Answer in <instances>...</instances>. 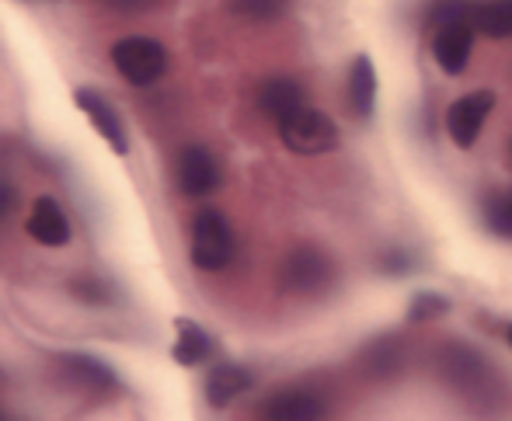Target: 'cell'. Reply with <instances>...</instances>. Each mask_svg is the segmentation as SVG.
Instances as JSON below:
<instances>
[{
  "instance_id": "83f0119b",
  "label": "cell",
  "mask_w": 512,
  "mask_h": 421,
  "mask_svg": "<svg viewBox=\"0 0 512 421\" xmlns=\"http://www.w3.org/2000/svg\"><path fill=\"white\" fill-rule=\"evenodd\" d=\"M509 150H512V143H509Z\"/></svg>"
},
{
  "instance_id": "8fae6325",
  "label": "cell",
  "mask_w": 512,
  "mask_h": 421,
  "mask_svg": "<svg viewBox=\"0 0 512 421\" xmlns=\"http://www.w3.org/2000/svg\"><path fill=\"white\" fill-rule=\"evenodd\" d=\"M377 63L370 53H359L345 74V105L356 122H370L377 112Z\"/></svg>"
},
{
  "instance_id": "5b68a950",
  "label": "cell",
  "mask_w": 512,
  "mask_h": 421,
  "mask_svg": "<svg viewBox=\"0 0 512 421\" xmlns=\"http://www.w3.org/2000/svg\"><path fill=\"white\" fill-rule=\"evenodd\" d=\"M265 421H328L331 394L314 380L286 383L262 404Z\"/></svg>"
},
{
  "instance_id": "cb8c5ba5",
  "label": "cell",
  "mask_w": 512,
  "mask_h": 421,
  "mask_svg": "<svg viewBox=\"0 0 512 421\" xmlns=\"http://www.w3.org/2000/svg\"><path fill=\"white\" fill-rule=\"evenodd\" d=\"M14 209H18V188H14L11 181L0 178V220H7Z\"/></svg>"
},
{
  "instance_id": "d4e9b609",
  "label": "cell",
  "mask_w": 512,
  "mask_h": 421,
  "mask_svg": "<svg viewBox=\"0 0 512 421\" xmlns=\"http://www.w3.org/2000/svg\"><path fill=\"white\" fill-rule=\"evenodd\" d=\"M506 341H509V345H512V324H509V328H506Z\"/></svg>"
},
{
  "instance_id": "30bf717a",
  "label": "cell",
  "mask_w": 512,
  "mask_h": 421,
  "mask_svg": "<svg viewBox=\"0 0 512 421\" xmlns=\"http://www.w3.org/2000/svg\"><path fill=\"white\" fill-rule=\"evenodd\" d=\"M474 39H478V28L474 25H446L429 32V46H432V60L443 74L460 77L471 63L474 53Z\"/></svg>"
},
{
  "instance_id": "4fadbf2b",
  "label": "cell",
  "mask_w": 512,
  "mask_h": 421,
  "mask_svg": "<svg viewBox=\"0 0 512 421\" xmlns=\"http://www.w3.org/2000/svg\"><path fill=\"white\" fill-rule=\"evenodd\" d=\"M220 164L206 147H185L178 157V188L189 199H206L220 188Z\"/></svg>"
},
{
  "instance_id": "52a82bcc",
  "label": "cell",
  "mask_w": 512,
  "mask_h": 421,
  "mask_svg": "<svg viewBox=\"0 0 512 421\" xmlns=\"http://www.w3.org/2000/svg\"><path fill=\"white\" fill-rule=\"evenodd\" d=\"M56 369H60V380L70 383L81 397L91 401H102V397L122 394V376L108 366L98 355H84V352H60L56 355Z\"/></svg>"
},
{
  "instance_id": "6da1fadb",
  "label": "cell",
  "mask_w": 512,
  "mask_h": 421,
  "mask_svg": "<svg viewBox=\"0 0 512 421\" xmlns=\"http://www.w3.org/2000/svg\"><path fill=\"white\" fill-rule=\"evenodd\" d=\"M436 373L460 401L471 408L488 411L506 404V387H502L495 366L478 352V348L464 345V341H446L436 355Z\"/></svg>"
},
{
  "instance_id": "7a4b0ae2",
  "label": "cell",
  "mask_w": 512,
  "mask_h": 421,
  "mask_svg": "<svg viewBox=\"0 0 512 421\" xmlns=\"http://www.w3.org/2000/svg\"><path fill=\"white\" fill-rule=\"evenodd\" d=\"M237 241L234 227L220 209H199L192 216V237H189V258L199 272H220L234 261Z\"/></svg>"
},
{
  "instance_id": "603a6c76",
  "label": "cell",
  "mask_w": 512,
  "mask_h": 421,
  "mask_svg": "<svg viewBox=\"0 0 512 421\" xmlns=\"http://www.w3.org/2000/svg\"><path fill=\"white\" fill-rule=\"evenodd\" d=\"M380 272L384 275H408V272H415V254H408L405 248H391L387 254H380Z\"/></svg>"
},
{
  "instance_id": "44dd1931",
  "label": "cell",
  "mask_w": 512,
  "mask_h": 421,
  "mask_svg": "<svg viewBox=\"0 0 512 421\" xmlns=\"http://www.w3.org/2000/svg\"><path fill=\"white\" fill-rule=\"evenodd\" d=\"M453 310V303L446 300L443 293H432V289H425V293H415L408 303V321L411 324H429V321H439V317H446Z\"/></svg>"
},
{
  "instance_id": "3957f363",
  "label": "cell",
  "mask_w": 512,
  "mask_h": 421,
  "mask_svg": "<svg viewBox=\"0 0 512 421\" xmlns=\"http://www.w3.org/2000/svg\"><path fill=\"white\" fill-rule=\"evenodd\" d=\"M279 126V140L290 154L297 157H321V154H331V150L342 143V133H338L335 119L321 108H310L304 105L300 112L286 115Z\"/></svg>"
},
{
  "instance_id": "9c48e42d",
  "label": "cell",
  "mask_w": 512,
  "mask_h": 421,
  "mask_svg": "<svg viewBox=\"0 0 512 421\" xmlns=\"http://www.w3.org/2000/svg\"><path fill=\"white\" fill-rule=\"evenodd\" d=\"M74 105L88 115V122L95 126V133L102 136L115 154L119 157L129 154V129H126V122H122L119 108H115L102 91H95V87H77Z\"/></svg>"
},
{
  "instance_id": "2e32d148",
  "label": "cell",
  "mask_w": 512,
  "mask_h": 421,
  "mask_svg": "<svg viewBox=\"0 0 512 421\" xmlns=\"http://www.w3.org/2000/svg\"><path fill=\"white\" fill-rule=\"evenodd\" d=\"M307 105V91L304 84L297 81V77H269V81H262V87H258V108H262L269 119L283 122L286 115L300 112V108Z\"/></svg>"
},
{
  "instance_id": "5bb4252c",
  "label": "cell",
  "mask_w": 512,
  "mask_h": 421,
  "mask_svg": "<svg viewBox=\"0 0 512 421\" xmlns=\"http://www.w3.org/2000/svg\"><path fill=\"white\" fill-rule=\"evenodd\" d=\"M255 387V376H251L248 366L241 362H216L213 369L206 373V383H203V394H206V404L209 408H230L237 397H244L248 390Z\"/></svg>"
},
{
  "instance_id": "7402d4cb",
  "label": "cell",
  "mask_w": 512,
  "mask_h": 421,
  "mask_svg": "<svg viewBox=\"0 0 512 421\" xmlns=\"http://www.w3.org/2000/svg\"><path fill=\"white\" fill-rule=\"evenodd\" d=\"M70 293L81 303H91V307H105V303L115 300L112 286H108L102 275H77V279L70 282Z\"/></svg>"
},
{
  "instance_id": "4316f807",
  "label": "cell",
  "mask_w": 512,
  "mask_h": 421,
  "mask_svg": "<svg viewBox=\"0 0 512 421\" xmlns=\"http://www.w3.org/2000/svg\"><path fill=\"white\" fill-rule=\"evenodd\" d=\"M509 209H512V192H509Z\"/></svg>"
},
{
  "instance_id": "7c38bea8",
  "label": "cell",
  "mask_w": 512,
  "mask_h": 421,
  "mask_svg": "<svg viewBox=\"0 0 512 421\" xmlns=\"http://www.w3.org/2000/svg\"><path fill=\"white\" fill-rule=\"evenodd\" d=\"M25 234L42 248H67L70 244V220L53 195H39L32 202L25 216Z\"/></svg>"
},
{
  "instance_id": "e0dca14e",
  "label": "cell",
  "mask_w": 512,
  "mask_h": 421,
  "mask_svg": "<svg viewBox=\"0 0 512 421\" xmlns=\"http://www.w3.org/2000/svg\"><path fill=\"white\" fill-rule=\"evenodd\" d=\"M408 348L398 335H380L363 348V369L373 380H391L405 369Z\"/></svg>"
},
{
  "instance_id": "d6986e66",
  "label": "cell",
  "mask_w": 512,
  "mask_h": 421,
  "mask_svg": "<svg viewBox=\"0 0 512 421\" xmlns=\"http://www.w3.org/2000/svg\"><path fill=\"white\" fill-rule=\"evenodd\" d=\"M474 11H478V0H429L425 28L436 32L446 25H474Z\"/></svg>"
},
{
  "instance_id": "9a60e30c",
  "label": "cell",
  "mask_w": 512,
  "mask_h": 421,
  "mask_svg": "<svg viewBox=\"0 0 512 421\" xmlns=\"http://www.w3.org/2000/svg\"><path fill=\"white\" fill-rule=\"evenodd\" d=\"M216 355V338L209 335L203 324L192 317H175V345H171V359L185 369H196Z\"/></svg>"
},
{
  "instance_id": "484cf974",
  "label": "cell",
  "mask_w": 512,
  "mask_h": 421,
  "mask_svg": "<svg viewBox=\"0 0 512 421\" xmlns=\"http://www.w3.org/2000/svg\"><path fill=\"white\" fill-rule=\"evenodd\" d=\"M0 421H7V415H4V408H0Z\"/></svg>"
},
{
  "instance_id": "8992f818",
  "label": "cell",
  "mask_w": 512,
  "mask_h": 421,
  "mask_svg": "<svg viewBox=\"0 0 512 421\" xmlns=\"http://www.w3.org/2000/svg\"><path fill=\"white\" fill-rule=\"evenodd\" d=\"M112 63L133 87H150L168 74V49L147 35H129L112 46Z\"/></svg>"
},
{
  "instance_id": "ac0fdd59",
  "label": "cell",
  "mask_w": 512,
  "mask_h": 421,
  "mask_svg": "<svg viewBox=\"0 0 512 421\" xmlns=\"http://www.w3.org/2000/svg\"><path fill=\"white\" fill-rule=\"evenodd\" d=\"M474 28L485 39H512V0H478Z\"/></svg>"
},
{
  "instance_id": "277c9868",
  "label": "cell",
  "mask_w": 512,
  "mask_h": 421,
  "mask_svg": "<svg viewBox=\"0 0 512 421\" xmlns=\"http://www.w3.org/2000/svg\"><path fill=\"white\" fill-rule=\"evenodd\" d=\"M279 286L290 296H317L335 286V258L317 244H300L283 258Z\"/></svg>"
},
{
  "instance_id": "ffe728a7",
  "label": "cell",
  "mask_w": 512,
  "mask_h": 421,
  "mask_svg": "<svg viewBox=\"0 0 512 421\" xmlns=\"http://www.w3.org/2000/svg\"><path fill=\"white\" fill-rule=\"evenodd\" d=\"M293 0H230V11L241 21H255V25H269V21H279L286 11H290Z\"/></svg>"
},
{
  "instance_id": "ba28073f",
  "label": "cell",
  "mask_w": 512,
  "mask_h": 421,
  "mask_svg": "<svg viewBox=\"0 0 512 421\" xmlns=\"http://www.w3.org/2000/svg\"><path fill=\"white\" fill-rule=\"evenodd\" d=\"M495 112V91L481 87V91H467L446 108V136L457 143L460 150H471L481 140L488 126V115Z\"/></svg>"
}]
</instances>
